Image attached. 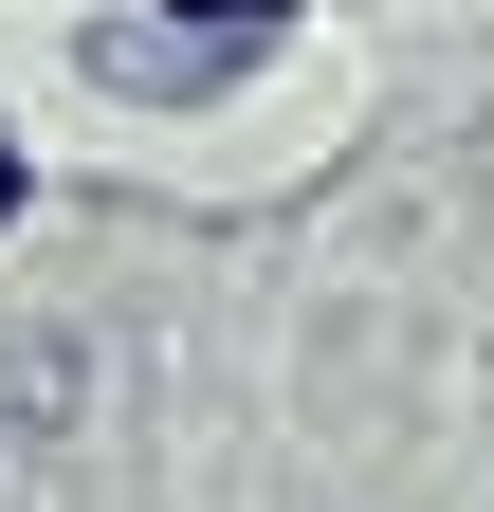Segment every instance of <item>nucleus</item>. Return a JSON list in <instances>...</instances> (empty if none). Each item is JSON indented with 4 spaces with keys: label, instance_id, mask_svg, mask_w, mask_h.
I'll return each instance as SVG.
<instances>
[{
    "label": "nucleus",
    "instance_id": "nucleus-2",
    "mask_svg": "<svg viewBox=\"0 0 494 512\" xmlns=\"http://www.w3.org/2000/svg\"><path fill=\"white\" fill-rule=\"evenodd\" d=\"M19 202H37V183H19V147H0V220H19Z\"/></svg>",
    "mask_w": 494,
    "mask_h": 512
},
{
    "label": "nucleus",
    "instance_id": "nucleus-1",
    "mask_svg": "<svg viewBox=\"0 0 494 512\" xmlns=\"http://www.w3.org/2000/svg\"><path fill=\"white\" fill-rule=\"evenodd\" d=\"M293 19H312V0H92V74L147 92V110H220Z\"/></svg>",
    "mask_w": 494,
    "mask_h": 512
}]
</instances>
